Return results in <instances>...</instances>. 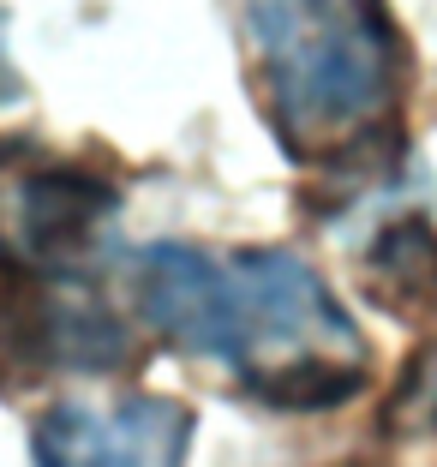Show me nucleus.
Returning a JSON list of instances; mask_svg holds the SVG:
<instances>
[{
	"label": "nucleus",
	"mask_w": 437,
	"mask_h": 467,
	"mask_svg": "<svg viewBox=\"0 0 437 467\" xmlns=\"http://www.w3.org/2000/svg\"><path fill=\"white\" fill-rule=\"evenodd\" d=\"M18 97V67H13V48H6V13H0V109Z\"/></svg>",
	"instance_id": "nucleus-7"
},
{
	"label": "nucleus",
	"mask_w": 437,
	"mask_h": 467,
	"mask_svg": "<svg viewBox=\"0 0 437 467\" xmlns=\"http://www.w3.org/2000/svg\"><path fill=\"white\" fill-rule=\"evenodd\" d=\"M132 300L156 342L222 366L270 413L342 408L371 378L359 324L294 252H198L168 240L132 258Z\"/></svg>",
	"instance_id": "nucleus-1"
},
{
	"label": "nucleus",
	"mask_w": 437,
	"mask_h": 467,
	"mask_svg": "<svg viewBox=\"0 0 437 467\" xmlns=\"http://www.w3.org/2000/svg\"><path fill=\"white\" fill-rule=\"evenodd\" d=\"M120 222V180L36 132H0V264L96 275Z\"/></svg>",
	"instance_id": "nucleus-3"
},
{
	"label": "nucleus",
	"mask_w": 437,
	"mask_h": 467,
	"mask_svg": "<svg viewBox=\"0 0 437 467\" xmlns=\"http://www.w3.org/2000/svg\"><path fill=\"white\" fill-rule=\"evenodd\" d=\"M252 90L276 144L312 174H366L396 156L408 42L390 0H246Z\"/></svg>",
	"instance_id": "nucleus-2"
},
{
	"label": "nucleus",
	"mask_w": 437,
	"mask_h": 467,
	"mask_svg": "<svg viewBox=\"0 0 437 467\" xmlns=\"http://www.w3.org/2000/svg\"><path fill=\"white\" fill-rule=\"evenodd\" d=\"M36 467H186L192 408L174 396H126L114 408L55 401L30 431Z\"/></svg>",
	"instance_id": "nucleus-5"
},
{
	"label": "nucleus",
	"mask_w": 437,
	"mask_h": 467,
	"mask_svg": "<svg viewBox=\"0 0 437 467\" xmlns=\"http://www.w3.org/2000/svg\"><path fill=\"white\" fill-rule=\"evenodd\" d=\"M359 282L390 317H408L437 342V234L420 216L390 222L359 252Z\"/></svg>",
	"instance_id": "nucleus-6"
},
{
	"label": "nucleus",
	"mask_w": 437,
	"mask_h": 467,
	"mask_svg": "<svg viewBox=\"0 0 437 467\" xmlns=\"http://www.w3.org/2000/svg\"><path fill=\"white\" fill-rule=\"evenodd\" d=\"M138 366L144 336L96 294V275H36L0 264V396Z\"/></svg>",
	"instance_id": "nucleus-4"
}]
</instances>
